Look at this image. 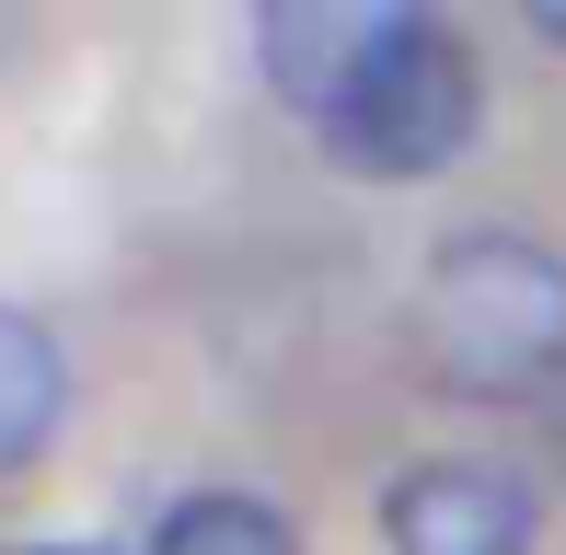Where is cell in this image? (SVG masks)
Segmentation results:
<instances>
[{"mask_svg": "<svg viewBox=\"0 0 566 555\" xmlns=\"http://www.w3.org/2000/svg\"><path fill=\"white\" fill-rule=\"evenodd\" d=\"M474 128H485V70L440 12H394L358 59V82L336 93V116H324V139L358 174H440L474 150Z\"/></svg>", "mask_w": 566, "mask_h": 555, "instance_id": "cell-2", "label": "cell"}, {"mask_svg": "<svg viewBox=\"0 0 566 555\" xmlns=\"http://www.w3.org/2000/svg\"><path fill=\"white\" fill-rule=\"evenodd\" d=\"M70 417V347L23 301H0V474H23Z\"/></svg>", "mask_w": 566, "mask_h": 555, "instance_id": "cell-5", "label": "cell"}, {"mask_svg": "<svg viewBox=\"0 0 566 555\" xmlns=\"http://www.w3.org/2000/svg\"><path fill=\"white\" fill-rule=\"evenodd\" d=\"M150 555H301V533H290V510H266L243 486H197V498L163 510Z\"/></svg>", "mask_w": 566, "mask_h": 555, "instance_id": "cell-6", "label": "cell"}, {"mask_svg": "<svg viewBox=\"0 0 566 555\" xmlns=\"http://www.w3.org/2000/svg\"><path fill=\"white\" fill-rule=\"evenodd\" d=\"M532 35H544V46H566V0H544V12H532Z\"/></svg>", "mask_w": 566, "mask_h": 555, "instance_id": "cell-7", "label": "cell"}, {"mask_svg": "<svg viewBox=\"0 0 566 555\" xmlns=\"http://www.w3.org/2000/svg\"><path fill=\"white\" fill-rule=\"evenodd\" d=\"M381 23H394V12H370V0H277V12L254 23V59H266V82L324 128V116H336V93L358 82V59H370Z\"/></svg>", "mask_w": 566, "mask_h": 555, "instance_id": "cell-4", "label": "cell"}, {"mask_svg": "<svg viewBox=\"0 0 566 555\" xmlns=\"http://www.w3.org/2000/svg\"><path fill=\"white\" fill-rule=\"evenodd\" d=\"M381 544L394 555H532V486L474 451H428L381 486Z\"/></svg>", "mask_w": 566, "mask_h": 555, "instance_id": "cell-3", "label": "cell"}, {"mask_svg": "<svg viewBox=\"0 0 566 555\" xmlns=\"http://www.w3.org/2000/svg\"><path fill=\"white\" fill-rule=\"evenodd\" d=\"M0 555H93V544H0Z\"/></svg>", "mask_w": 566, "mask_h": 555, "instance_id": "cell-8", "label": "cell"}, {"mask_svg": "<svg viewBox=\"0 0 566 555\" xmlns=\"http://www.w3.org/2000/svg\"><path fill=\"white\" fill-rule=\"evenodd\" d=\"M417 359L440 394L532 406L566 370V255L532 232H451L417 278Z\"/></svg>", "mask_w": 566, "mask_h": 555, "instance_id": "cell-1", "label": "cell"}]
</instances>
